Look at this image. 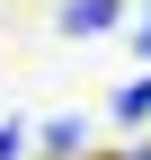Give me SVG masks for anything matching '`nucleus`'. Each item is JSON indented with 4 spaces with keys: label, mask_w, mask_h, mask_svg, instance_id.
Listing matches in <instances>:
<instances>
[{
    "label": "nucleus",
    "mask_w": 151,
    "mask_h": 160,
    "mask_svg": "<svg viewBox=\"0 0 151 160\" xmlns=\"http://www.w3.org/2000/svg\"><path fill=\"white\" fill-rule=\"evenodd\" d=\"M116 116H124V125H142V116H151V80H134V89L116 98Z\"/></svg>",
    "instance_id": "nucleus-3"
},
{
    "label": "nucleus",
    "mask_w": 151,
    "mask_h": 160,
    "mask_svg": "<svg viewBox=\"0 0 151 160\" xmlns=\"http://www.w3.org/2000/svg\"><path fill=\"white\" fill-rule=\"evenodd\" d=\"M27 142H36V133H27V125H18V116H9V125H0V160H18Z\"/></svg>",
    "instance_id": "nucleus-4"
},
{
    "label": "nucleus",
    "mask_w": 151,
    "mask_h": 160,
    "mask_svg": "<svg viewBox=\"0 0 151 160\" xmlns=\"http://www.w3.org/2000/svg\"><path fill=\"white\" fill-rule=\"evenodd\" d=\"M124 160H151V142H142V151H124Z\"/></svg>",
    "instance_id": "nucleus-6"
},
{
    "label": "nucleus",
    "mask_w": 151,
    "mask_h": 160,
    "mask_svg": "<svg viewBox=\"0 0 151 160\" xmlns=\"http://www.w3.org/2000/svg\"><path fill=\"white\" fill-rule=\"evenodd\" d=\"M62 27H71V36H107V27H116V0H71Z\"/></svg>",
    "instance_id": "nucleus-1"
},
{
    "label": "nucleus",
    "mask_w": 151,
    "mask_h": 160,
    "mask_svg": "<svg viewBox=\"0 0 151 160\" xmlns=\"http://www.w3.org/2000/svg\"><path fill=\"white\" fill-rule=\"evenodd\" d=\"M134 45H142V62H151V18H142V27H134Z\"/></svg>",
    "instance_id": "nucleus-5"
},
{
    "label": "nucleus",
    "mask_w": 151,
    "mask_h": 160,
    "mask_svg": "<svg viewBox=\"0 0 151 160\" xmlns=\"http://www.w3.org/2000/svg\"><path fill=\"white\" fill-rule=\"evenodd\" d=\"M36 142H45V151H62V160H71V151H80V142H89V116H53V125H45V133H36Z\"/></svg>",
    "instance_id": "nucleus-2"
}]
</instances>
